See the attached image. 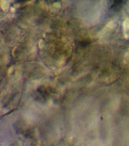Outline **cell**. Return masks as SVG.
<instances>
[{
	"instance_id": "1",
	"label": "cell",
	"mask_w": 129,
	"mask_h": 146,
	"mask_svg": "<svg viewBox=\"0 0 129 146\" xmlns=\"http://www.w3.org/2000/svg\"><path fill=\"white\" fill-rule=\"evenodd\" d=\"M117 24L114 21L109 23L103 29L100 34L101 37H105L113 33L116 29Z\"/></svg>"
},
{
	"instance_id": "2",
	"label": "cell",
	"mask_w": 129,
	"mask_h": 146,
	"mask_svg": "<svg viewBox=\"0 0 129 146\" xmlns=\"http://www.w3.org/2000/svg\"><path fill=\"white\" fill-rule=\"evenodd\" d=\"M123 29L125 33V37L129 38V18H126L124 20L123 25Z\"/></svg>"
}]
</instances>
